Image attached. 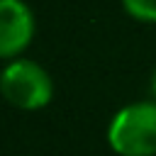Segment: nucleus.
Returning <instances> with one entry per match:
<instances>
[{"label":"nucleus","instance_id":"obj_3","mask_svg":"<svg viewBox=\"0 0 156 156\" xmlns=\"http://www.w3.org/2000/svg\"><path fill=\"white\" fill-rule=\"evenodd\" d=\"M34 37L32 10L22 0H0V58L22 54Z\"/></svg>","mask_w":156,"mask_h":156},{"label":"nucleus","instance_id":"obj_4","mask_svg":"<svg viewBox=\"0 0 156 156\" xmlns=\"http://www.w3.org/2000/svg\"><path fill=\"white\" fill-rule=\"evenodd\" d=\"M124 10L141 22H156V0H122Z\"/></svg>","mask_w":156,"mask_h":156},{"label":"nucleus","instance_id":"obj_1","mask_svg":"<svg viewBox=\"0 0 156 156\" xmlns=\"http://www.w3.org/2000/svg\"><path fill=\"white\" fill-rule=\"evenodd\" d=\"M107 144L119 156H156V100L122 107L107 127Z\"/></svg>","mask_w":156,"mask_h":156},{"label":"nucleus","instance_id":"obj_2","mask_svg":"<svg viewBox=\"0 0 156 156\" xmlns=\"http://www.w3.org/2000/svg\"><path fill=\"white\" fill-rule=\"evenodd\" d=\"M0 93L20 110H41L51 102L54 83L39 63L17 58L0 71Z\"/></svg>","mask_w":156,"mask_h":156},{"label":"nucleus","instance_id":"obj_5","mask_svg":"<svg viewBox=\"0 0 156 156\" xmlns=\"http://www.w3.org/2000/svg\"><path fill=\"white\" fill-rule=\"evenodd\" d=\"M151 93H154V98H156V71H154V76H151Z\"/></svg>","mask_w":156,"mask_h":156}]
</instances>
